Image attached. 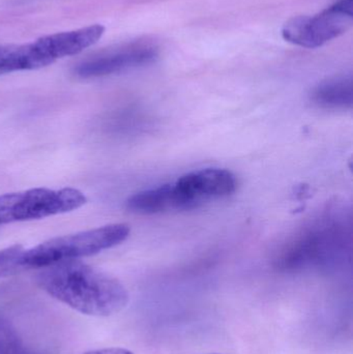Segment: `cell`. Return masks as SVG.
<instances>
[{
    "label": "cell",
    "mask_w": 353,
    "mask_h": 354,
    "mask_svg": "<svg viewBox=\"0 0 353 354\" xmlns=\"http://www.w3.org/2000/svg\"><path fill=\"white\" fill-rule=\"evenodd\" d=\"M35 281L50 297L93 317L120 313L130 301L128 290L117 279L80 260L41 268Z\"/></svg>",
    "instance_id": "obj_1"
},
{
    "label": "cell",
    "mask_w": 353,
    "mask_h": 354,
    "mask_svg": "<svg viewBox=\"0 0 353 354\" xmlns=\"http://www.w3.org/2000/svg\"><path fill=\"white\" fill-rule=\"evenodd\" d=\"M130 232L128 224L118 223L49 239L32 249L22 250L10 263L0 268V277L95 255L124 243Z\"/></svg>",
    "instance_id": "obj_2"
},
{
    "label": "cell",
    "mask_w": 353,
    "mask_h": 354,
    "mask_svg": "<svg viewBox=\"0 0 353 354\" xmlns=\"http://www.w3.org/2000/svg\"><path fill=\"white\" fill-rule=\"evenodd\" d=\"M86 197L72 187L60 189H27L0 195V225L23 221L39 220L66 214L82 207Z\"/></svg>",
    "instance_id": "obj_3"
},
{
    "label": "cell",
    "mask_w": 353,
    "mask_h": 354,
    "mask_svg": "<svg viewBox=\"0 0 353 354\" xmlns=\"http://www.w3.org/2000/svg\"><path fill=\"white\" fill-rule=\"evenodd\" d=\"M353 23V0H338L314 16L290 19L282 28L288 43L308 49L321 47L345 33Z\"/></svg>",
    "instance_id": "obj_4"
},
{
    "label": "cell",
    "mask_w": 353,
    "mask_h": 354,
    "mask_svg": "<svg viewBox=\"0 0 353 354\" xmlns=\"http://www.w3.org/2000/svg\"><path fill=\"white\" fill-rule=\"evenodd\" d=\"M159 55V46L153 39H135L85 58L75 66L74 73L83 79L109 76L149 66Z\"/></svg>",
    "instance_id": "obj_5"
},
{
    "label": "cell",
    "mask_w": 353,
    "mask_h": 354,
    "mask_svg": "<svg viewBox=\"0 0 353 354\" xmlns=\"http://www.w3.org/2000/svg\"><path fill=\"white\" fill-rule=\"evenodd\" d=\"M238 187L236 177L229 170L207 168L180 176L171 183L174 210H190L228 197Z\"/></svg>",
    "instance_id": "obj_6"
},
{
    "label": "cell",
    "mask_w": 353,
    "mask_h": 354,
    "mask_svg": "<svg viewBox=\"0 0 353 354\" xmlns=\"http://www.w3.org/2000/svg\"><path fill=\"white\" fill-rule=\"evenodd\" d=\"M105 32L103 25L95 24L76 30L46 35L33 41L47 64L59 58L76 55L97 43Z\"/></svg>",
    "instance_id": "obj_7"
},
{
    "label": "cell",
    "mask_w": 353,
    "mask_h": 354,
    "mask_svg": "<svg viewBox=\"0 0 353 354\" xmlns=\"http://www.w3.org/2000/svg\"><path fill=\"white\" fill-rule=\"evenodd\" d=\"M353 83L352 76H338L319 83L312 91V101L325 109L352 108Z\"/></svg>",
    "instance_id": "obj_8"
},
{
    "label": "cell",
    "mask_w": 353,
    "mask_h": 354,
    "mask_svg": "<svg viewBox=\"0 0 353 354\" xmlns=\"http://www.w3.org/2000/svg\"><path fill=\"white\" fill-rule=\"evenodd\" d=\"M48 66L35 43L0 46V75Z\"/></svg>",
    "instance_id": "obj_9"
},
{
    "label": "cell",
    "mask_w": 353,
    "mask_h": 354,
    "mask_svg": "<svg viewBox=\"0 0 353 354\" xmlns=\"http://www.w3.org/2000/svg\"><path fill=\"white\" fill-rule=\"evenodd\" d=\"M130 212L139 214H157L173 210L171 183L139 192L126 201Z\"/></svg>",
    "instance_id": "obj_10"
},
{
    "label": "cell",
    "mask_w": 353,
    "mask_h": 354,
    "mask_svg": "<svg viewBox=\"0 0 353 354\" xmlns=\"http://www.w3.org/2000/svg\"><path fill=\"white\" fill-rule=\"evenodd\" d=\"M0 354H39L26 346L10 319L0 313Z\"/></svg>",
    "instance_id": "obj_11"
},
{
    "label": "cell",
    "mask_w": 353,
    "mask_h": 354,
    "mask_svg": "<svg viewBox=\"0 0 353 354\" xmlns=\"http://www.w3.org/2000/svg\"><path fill=\"white\" fill-rule=\"evenodd\" d=\"M22 247L19 245H12L0 251V268H4L12 261L22 251Z\"/></svg>",
    "instance_id": "obj_12"
},
{
    "label": "cell",
    "mask_w": 353,
    "mask_h": 354,
    "mask_svg": "<svg viewBox=\"0 0 353 354\" xmlns=\"http://www.w3.org/2000/svg\"><path fill=\"white\" fill-rule=\"evenodd\" d=\"M84 354H134L132 351L124 348H104L91 351Z\"/></svg>",
    "instance_id": "obj_13"
},
{
    "label": "cell",
    "mask_w": 353,
    "mask_h": 354,
    "mask_svg": "<svg viewBox=\"0 0 353 354\" xmlns=\"http://www.w3.org/2000/svg\"><path fill=\"white\" fill-rule=\"evenodd\" d=\"M209 354H220V353H209Z\"/></svg>",
    "instance_id": "obj_14"
}]
</instances>
